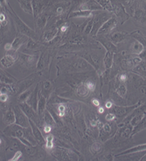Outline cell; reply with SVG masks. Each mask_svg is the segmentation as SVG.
Masks as SVG:
<instances>
[{
  "label": "cell",
  "instance_id": "obj_10",
  "mask_svg": "<svg viewBox=\"0 0 146 161\" xmlns=\"http://www.w3.org/2000/svg\"><path fill=\"white\" fill-rule=\"evenodd\" d=\"M18 60H19L22 64L24 65L26 68H32V67L37 64L39 57L36 56V55H30L19 53L18 54Z\"/></svg>",
  "mask_w": 146,
  "mask_h": 161
},
{
  "label": "cell",
  "instance_id": "obj_27",
  "mask_svg": "<svg viewBox=\"0 0 146 161\" xmlns=\"http://www.w3.org/2000/svg\"><path fill=\"white\" fill-rule=\"evenodd\" d=\"M16 78L13 76L10 75L9 74H8L7 72L4 71L3 70H2L0 68V81L2 83L4 84H10V85H13L14 83L16 82Z\"/></svg>",
  "mask_w": 146,
  "mask_h": 161
},
{
  "label": "cell",
  "instance_id": "obj_25",
  "mask_svg": "<svg viewBox=\"0 0 146 161\" xmlns=\"http://www.w3.org/2000/svg\"><path fill=\"white\" fill-rule=\"evenodd\" d=\"M144 50H145V47H144L143 45L141 43H139L138 41H137V40L132 43V44L129 47L130 53L132 54L135 55V56H139Z\"/></svg>",
  "mask_w": 146,
  "mask_h": 161
},
{
  "label": "cell",
  "instance_id": "obj_34",
  "mask_svg": "<svg viewBox=\"0 0 146 161\" xmlns=\"http://www.w3.org/2000/svg\"><path fill=\"white\" fill-rule=\"evenodd\" d=\"M130 36H132L134 39H135V40L142 43L144 46V47H146V37L139 30L134 31L133 33H131Z\"/></svg>",
  "mask_w": 146,
  "mask_h": 161
},
{
  "label": "cell",
  "instance_id": "obj_60",
  "mask_svg": "<svg viewBox=\"0 0 146 161\" xmlns=\"http://www.w3.org/2000/svg\"><path fill=\"white\" fill-rule=\"evenodd\" d=\"M142 60H145V61H146V56L145 57V58H142Z\"/></svg>",
  "mask_w": 146,
  "mask_h": 161
},
{
  "label": "cell",
  "instance_id": "obj_46",
  "mask_svg": "<svg viewBox=\"0 0 146 161\" xmlns=\"http://www.w3.org/2000/svg\"><path fill=\"white\" fill-rule=\"evenodd\" d=\"M121 2H122V4L125 7L131 8L132 5L133 4L134 0H121Z\"/></svg>",
  "mask_w": 146,
  "mask_h": 161
},
{
  "label": "cell",
  "instance_id": "obj_51",
  "mask_svg": "<svg viewBox=\"0 0 146 161\" xmlns=\"http://www.w3.org/2000/svg\"><path fill=\"white\" fill-rule=\"evenodd\" d=\"M51 130H52V126H50V125H45L44 126H43V131H44L46 133H49V132H51Z\"/></svg>",
  "mask_w": 146,
  "mask_h": 161
},
{
  "label": "cell",
  "instance_id": "obj_23",
  "mask_svg": "<svg viewBox=\"0 0 146 161\" xmlns=\"http://www.w3.org/2000/svg\"><path fill=\"white\" fill-rule=\"evenodd\" d=\"M99 36V38H97L98 41L103 45L104 47L107 50V51L113 52L114 53H117V46L115 44V43H112V42L110 40V39L105 38L101 36Z\"/></svg>",
  "mask_w": 146,
  "mask_h": 161
},
{
  "label": "cell",
  "instance_id": "obj_40",
  "mask_svg": "<svg viewBox=\"0 0 146 161\" xmlns=\"http://www.w3.org/2000/svg\"><path fill=\"white\" fill-rule=\"evenodd\" d=\"M45 140H46L45 146H46V149H48V150H52V149H53V147H54V143H53L54 137H53V136L51 135V134H49V135L46 136Z\"/></svg>",
  "mask_w": 146,
  "mask_h": 161
},
{
  "label": "cell",
  "instance_id": "obj_17",
  "mask_svg": "<svg viewBox=\"0 0 146 161\" xmlns=\"http://www.w3.org/2000/svg\"><path fill=\"white\" fill-rule=\"evenodd\" d=\"M30 127H31L32 132H33V136H34L35 139H36V140L37 141V143L41 144V145L42 144H44L45 142H46V140H45L42 132H40L38 125L31 119H30Z\"/></svg>",
  "mask_w": 146,
  "mask_h": 161
},
{
  "label": "cell",
  "instance_id": "obj_49",
  "mask_svg": "<svg viewBox=\"0 0 146 161\" xmlns=\"http://www.w3.org/2000/svg\"><path fill=\"white\" fill-rule=\"evenodd\" d=\"M118 79L119 80H120L122 83H125L126 80H127V79H128V76L126 75V74H121L120 76L118 77Z\"/></svg>",
  "mask_w": 146,
  "mask_h": 161
},
{
  "label": "cell",
  "instance_id": "obj_28",
  "mask_svg": "<svg viewBox=\"0 0 146 161\" xmlns=\"http://www.w3.org/2000/svg\"><path fill=\"white\" fill-rule=\"evenodd\" d=\"M114 54L115 53L111 51H107L105 55V58H104L103 63H104V67H105V70H108L111 69V68L112 67L114 63Z\"/></svg>",
  "mask_w": 146,
  "mask_h": 161
},
{
  "label": "cell",
  "instance_id": "obj_62",
  "mask_svg": "<svg viewBox=\"0 0 146 161\" xmlns=\"http://www.w3.org/2000/svg\"><path fill=\"white\" fill-rule=\"evenodd\" d=\"M1 93H2V92H1V91H0V95H1Z\"/></svg>",
  "mask_w": 146,
  "mask_h": 161
},
{
  "label": "cell",
  "instance_id": "obj_39",
  "mask_svg": "<svg viewBox=\"0 0 146 161\" xmlns=\"http://www.w3.org/2000/svg\"><path fill=\"white\" fill-rule=\"evenodd\" d=\"M32 92H33V91L30 89V88H28V89L25 90L24 92L19 94V97H18V102H19V103L26 102L28 98H29L30 95H31Z\"/></svg>",
  "mask_w": 146,
  "mask_h": 161
},
{
  "label": "cell",
  "instance_id": "obj_16",
  "mask_svg": "<svg viewBox=\"0 0 146 161\" xmlns=\"http://www.w3.org/2000/svg\"><path fill=\"white\" fill-rule=\"evenodd\" d=\"M128 36H130V34L128 33H127V32L116 31L111 33L110 36H109V39H110L112 43L116 45L117 43H120L122 42H123Z\"/></svg>",
  "mask_w": 146,
  "mask_h": 161
},
{
  "label": "cell",
  "instance_id": "obj_44",
  "mask_svg": "<svg viewBox=\"0 0 146 161\" xmlns=\"http://www.w3.org/2000/svg\"><path fill=\"white\" fill-rule=\"evenodd\" d=\"M85 85L88 87V88L90 92H94L95 90V88H96V84H95V81L91 80H88L85 81Z\"/></svg>",
  "mask_w": 146,
  "mask_h": 161
},
{
  "label": "cell",
  "instance_id": "obj_21",
  "mask_svg": "<svg viewBox=\"0 0 146 161\" xmlns=\"http://www.w3.org/2000/svg\"><path fill=\"white\" fill-rule=\"evenodd\" d=\"M93 12L88 10H74L69 13L68 16V19L71 18H92Z\"/></svg>",
  "mask_w": 146,
  "mask_h": 161
},
{
  "label": "cell",
  "instance_id": "obj_15",
  "mask_svg": "<svg viewBox=\"0 0 146 161\" xmlns=\"http://www.w3.org/2000/svg\"><path fill=\"white\" fill-rule=\"evenodd\" d=\"M59 26H51L49 29L46 30L43 33V35H42V40H43L44 43H50V41H52L56 36L59 33Z\"/></svg>",
  "mask_w": 146,
  "mask_h": 161
},
{
  "label": "cell",
  "instance_id": "obj_13",
  "mask_svg": "<svg viewBox=\"0 0 146 161\" xmlns=\"http://www.w3.org/2000/svg\"><path fill=\"white\" fill-rule=\"evenodd\" d=\"M50 17V15L46 11L43 12L40 14L36 16L35 17V26H36V30H43L46 27V24H47L48 19Z\"/></svg>",
  "mask_w": 146,
  "mask_h": 161
},
{
  "label": "cell",
  "instance_id": "obj_3",
  "mask_svg": "<svg viewBox=\"0 0 146 161\" xmlns=\"http://www.w3.org/2000/svg\"><path fill=\"white\" fill-rule=\"evenodd\" d=\"M38 78V74L34 73L30 75V76L26 77L24 79L20 80L17 83L16 85V87L15 88L16 89V92H17L18 94H20L21 92H24L25 90L28 89V88H30V87L35 83L36 79Z\"/></svg>",
  "mask_w": 146,
  "mask_h": 161
},
{
  "label": "cell",
  "instance_id": "obj_37",
  "mask_svg": "<svg viewBox=\"0 0 146 161\" xmlns=\"http://www.w3.org/2000/svg\"><path fill=\"white\" fill-rule=\"evenodd\" d=\"M145 129H146V115H145V117L142 119V121L138 124L136 126L134 127L133 131H132V136H133L135 134H137L138 132L145 130Z\"/></svg>",
  "mask_w": 146,
  "mask_h": 161
},
{
  "label": "cell",
  "instance_id": "obj_32",
  "mask_svg": "<svg viewBox=\"0 0 146 161\" xmlns=\"http://www.w3.org/2000/svg\"><path fill=\"white\" fill-rule=\"evenodd\" d=\"M146 150V143L144 144H140V145L135 146V147H132V148L128 149V150H126L123 151L121 153L117 154V156H121V155H125V154L131 153H135V152H140V151H145Z\"/></svg>",
  "mask_w": 146,
  "mask_h": 161
},
{
  "label": "cell",
  "instance_id": "obj_55",
  "mask_svg": "<svg viewBox=\"0 0 146 161\" xmlns=\"http://www.w3.org/2000/svg\"><path fill=\"white\" fill-rule=\"evenodd\" d=\"M92 104H93L95 106H98L100 105V102H99L98 99H97V98H94L93 100H92Z\"/></svg>",
  "mask_w": 146,
  "mask_h": 161
},
{
  "label": "cell",
  "instance_id": "obj_45",
  "mask_svg": "<svg viewBox=\"0 0 146 161\" xmlns=\"http://www.w3.org/2000/svg\"><path fill=\"white\" fill-rule=\"evenodd\" d=\"M22 156H23V153H22V151L21 150H17L16 152V153L14 154V156H13V157H12V158L10 159L9 160H11V161L18 160H19L20 157H21Z\"/></svg>",
  "mask_w": 146,
  "mask_h": 161
},
{
  "label": "cell",
  "instance_id": "obj_42",
  "mask_svg": "<svg viewBox=\"0 0 146 161\" xmlns=\"http://www.w3.org/2000/svg\"><path fill=\"white\" fill-rule=\"evenodd\" d=\"M101 149H102L101 144H100V142H95L92 144L91 149H90V150H91V152L93 153H97L100 152V151L101 150Z\"/></svg>",
  "mask_w": 146,
  "mask_h": 161
},
{
  "label": "cell",
  "instance_id": "obj_56",
  "mask_svg": "<svg viewBox=\"0 0 146 161\" xmlns=\"http://www.w3.org/2000/svg\"><path fill=\"white\" fill-rule=\"evenodd\" d=\"M98 112L99 113H103L104 112H105V109H104L103 107H98Z\"/></svg>",
  "mask_w": 146,
  "mask_h": 161
},
{
  "label": "cell",
  "instance_id": "obj_52",
  "mask_svg": "<svg viewBox=\"0 0 146 161\" xmlns=\"http://www.w3.org/2000/svg\"><path fill=\"white\" fill-rule=\"evenodd\" d=\"M4 48H5V50H6V51H9V50H13V46H12V43H6Z\"/></svg>",
  "mask_w": 146,
  "mask_h": 161
},
{
  "label": "cell",
  "instance_id": "obj_8",
  "mask_svg": "<svg viewBox=\"0 0 146 161\" xmlns=\"http://www.w3.org/2000/svg\"><path fill=\"white\" fill-rule=\"evenodd\" d=\"M113 14L116 17L118 24H122L129 19V14L125 10V8L122 4L113 5Z\"/></svg>",
  "mask_w": 146,
  "mask_h": 161
},
{
  "label": "cell",
  "instance_id": "obj_38",
  "mask_svg": "<svg viewBox=\"0 0 146 161\" xmlns=\"http://www.w3.org/2000/svg\"><path fill=\"white\" fill-rule=\"evenodd\" d=\"M127 86L125 85V83H122L117 87L115 92L119 97H121L122 98H124L127 95Z\"/></svg>",
  "mask_w": 146,
  "mask_h": 161
},
{
  "label": "cell",
  "instance_id": "obj_24",
  "mask_svg": "<svg viewBox=\"0 0 146 161\" xmlns=\"http://www.w3.org/2000/svg\"><path fill=\"white\" fill-rule=\"evenodd\" d=\"M131 71L135 73V75H138V76L142 77V78L146 79V61L145 60H142V62H141L140 64H138L136 67L132 68V69L131 70Z\"/></svg>",
  "mask_w": 146,
  "mask_h": 161
},
{
  "label": "cell",
  "instance_id": "obj_31",
  "mask_svg": "<svg viewBox=\"0 0 146 161\" xmlns=\"http://www.w3.org/2000/svg\"><path fill=\"white\" fill-rule=\"evenodd\" d=\"M89 93H90V91L85 85V82H80L76 88V94L79 97L85 98V97L88 96Z\"/></svg>",
  "mask_w": 146,
  "mask_h": 161
},
{
  "label": "cell",
  "instance_id": "obj_59",
  "mask_svg": "<svg viewBox=\"0 0 146 161\" xmlns=\"http://www.w3.org/2000/svg\"><path fill=\"white\" fill-rule=\"evenodd\" d=\"M3 142H4V141H3V139H2L1 137H0V147H1V146L3 145Z\"/></svg>",
  "mask_w": 146,
  "mask_h": 161
},
{
  "label": "cell",
  "instance_id": "obj_9",
  "mask_svg": "<svg viewBox=\"0 0 146 161\" xmlns=\"http://www.w3.org/2000/svg\"><path fill=\"white\" fill-rule=\"evenodd\" d=\"M19 107L23 112L26 114V116L29 118V119H31L32 121L35 122L36 125L40 124V118L38 115L37 112L36 110L33 109L31 106H30L26 102H23V103H19Z\"/></svg>",
  "mask_w": 146,
  "mask_h": 161
},
{
  "label": "cell",
  "instance_id": "obj_58",
  "mask_svg": "<svg viewBox=\"0 0 146 161\" xmlns=\"http://www.w3.org/2000/svg\"><path fill=\"white\" fill-rule=\"evenodd\" d=\"M73 2H75V3H82V2L83 1H84V0H73ZM80 3H79V4H80Z\"/></svg>",
  "mask_w": 146,
  "mask_h": 161
},
{
  "label": "cell",
  "instance_id": "obj_53",
  "mask_svg": "<svg viewBox=\"0 0 146 161\" xmlns=\"http://www.w3.org/2000/svg\"><path fill=\"white\" fill-rule=\"evenodd\" d=\"M140 92H142L143 95H146V83L144 84V85H142V86L140 87Z\"/></svg>",
  "mask_w": 146,
  "mask_h": 161
},
{
  "label": "cell",
  "instance_id": "obj_12",
  "mask_svg": "<svg viewBox=\"0 0 146 161\" xmlns=\"http://www.w3.org/2000/svg\"><path fill=\"white\" fill-rule=\"evenodd\" d=\"M50 6H53V13L54 14L55 16H57V17H60L63 15H64L66 13V12L68 11L69 6H70V3L68 1H60V3H55L54 6H53V4Z\"/></svg>",
  "mask_w": 146,
  "mask_h": 161
},
{
  "label": "cell",
  "instance_id": "obj_48",
  "mask_svg": "<svg viewBox=\"0 0 146 161\" xmlns=\"http://www.w3.org/2000/svg\"><path fill=\"white\" fill-rule=\"evenodd\" d=\"M102 130H104V132H110L111 131V127L109 125L108 123H105L102 124Z\"/></svg>",
  "mask_w": 146,
  "mask_h": 161
},
{
  "label": "cell",
  "instance_id": "obj_50",
  "mask_svg": "<svg viewBox=\"0 0 146 161\" xmlns=\"http://www.w3.org/2000/svg\"><path fill=\"white\" fill-rule=\"evenodd\" d=\"M9 99V95L6 93H1L0 95V102H6Z\"/></svg>",
  "mask_w": 146,
  "mask_h": 161
},
{
  "label": "cell",
  "instance_id": "obj_7",
  "mask_svg": "<svg viewBox=\"0 0 146 161\" xmlns=\"http://www.w3.org/2000/svg\"><path fill=\"white\" fill-rule=\"evenodd\" d=\"M13 111H14L15 116H16V122L15 123L16 125H20L24 128H28L30 127V119L26 114L23 112L19 105H16L13 108Z\"/></svg>",
  "mask_w": 146,
  "mask_h": 161
},
{
  "label": "cell",
  "instance_id": "obj_1",
  "mask_svg": "<svg viewBox=\"0 0 146 161\" xmlns=\"http://www.w3.org/2000/svg\"><path fill=\"white\" fill-rule=\"evenodd\" d=\"M6 10L8 14L13 18V21H14L15 24H16V28H17V30L19 33H23V34L26 35L27 36H29L31 39L37 40H38V35L36 33V32H35L34 30H32L31 28L29 27L23 21L19 18V16H18L16 13V12L13 10V8L10 6V5L8 3L7 6L6 7Z\"/></svg>",
  "mask_w": 146,
  "mask_h": 161
},
{
  "label": "cell",
  "instance_id": "obj_41",
  "mask_svg": "<svg viewBox=\"0 0 146 161\" xmlns=\"http://www.w3.org/2000/svg\"><path fill=\"white\" fill-rule=\"evenodd\" d=\"M93 23H94V19L93 17L90 18V19L88 20L86 23V25L84 26V33L85 35H90L91 33L92 28H93Z\"/></svg>",
  "mask_w": 146,
  "mask_h": 161
},
{
  "label": "cell",
  "instance_id": "obj_47",
  "mask_svg": "<svg viewBox=\"0 0 146 161\" xmlns=\"http://www.w3.org/2000/svg\"><path fill=\"white\" fill-rule=\"evenodd\" d=\"M105 119L108 122H111V121H113L116 119V115H115V114L114 112H109V113H107L106 115Z\"/></svg>",
  "mask_w": 146,
  "mask_h": 161
},
{
  "label": "cell",
  "instance_id": "obj_35",
  "mask_svg": "<svg viewBox=\"0 0 146 161\" xmlns=\"http://www.w3.org/2000/svg\"><path fill=\"white\" fill-rule=\"evenodd\" d=\"M42 118L43 119V121H44L46 125H50V126H53V125H55V123H56L53 115H51V113H50L48 110H45Z\"/></svg>",
  "mask_w": 146,
  "mask_h": 161
},
{
  "label": "cell",
  "instance_id": "obj_43",
  "mask_svg": "<svg viewBox=\"0 0 146 161\" xmlns=\"http://www.w3.org/2000/svg\"><path fill=\"white\" fill-rule=\"evenodd\" d=\"M57 111H58V116L60 117V118H62V117H63L65 115V114H66V107H65L64 105H63V104H60V105H58L57 106Z\"/></svg>",
  "mask_w": 146,
  "mask_h": 161
},
{
  "label": "cell",
  "instance_id": "obj_29",
  "mask_svg": "<svg viewBox=\"0 0 146 161\" xmlns=\"http://www.w3.org/2000/svg\"><path fill=\"white\" fill-rule=\"evenodd\" d=\"M52 89H53V85L52 83L49 80H44L42 82V87H41V93L43 96L46 97V98H49L50 95L51 94Z\"/></svg>",
  "mask_w": 146,
  "mask_h": 161
},
{
  "label": "cell",
  "instance_id": "obj_33",
  "mask_svg": "<svg viewBox=\"0 0 146 161\" xmlns=\"http://www.w3.org/2000/svg\"><path fill=\"white\" fill-rule=\"evenodd\" d=\"M40 49V43H38L36 42V40L31 39V38H30V40H28L27 43H26V46H25V50H30V51H36V50H38Z\"/></svg>",
  "mask_w": 146,
  "mask_h": 161
},
{
  "label": "cell",
  "instance_id": "obj_14",
  "mask_svg": "<svg viewBox=\"0 0 146 161\" xmlns=\"http://www.w3.org/2000/svg\"><path fill=\"white\" fill-rule=\"evenodd\" d=\"M29 40H30L29 36H27L25 34H23V33H18L17 34H16V37H15L14 40H13V43H12L13 51L14 52L17 51V50H19L22 46L26 44Z\"/></svg>",
  "mask_w": 146,
  "mask_h": 161
},
{
  "label": "cell",
  "instance_id": "obj_2",
  "mask_svg": "<svg viewBox=\"0 0 146 161\" xmlns=\"http://www.w3.org/2000/svg\"><path fill=\"white\" fill-rule=\"evenodd\" d=\"M113 16V13L106 11V10H100V11L93 12V28H92L91 33L90 35L93 36H96L97 31L100 28V26L107 21V19H110Z\"/></svg>",
  "mask_w": 146,
  "mask_h": 161
},
{
  "label": "cell",
  "instance_id": "obj_20",
  "mask_svg": "<svg viewBox=\"0 0 146 161\" xmlns=\"http://www.w3.org/2000/svg\"><path fill=\"white\" fill-rule=\"evenodd\" d=\"M142 59L140 58V56L132 57V58H127V59L122 60V66L127 69L132 70L135 67H136L138 64L142 62Z\"/></svg>",
  "mask_w": 146,
  "mask_h": 161
},
{
  "label": "cell",
  "instance_id": "obj_61",
  "mask_svg": "<svg viewBox=\"0 0 146 161\" xmlns=\"http://www.w3.org/2000/svg\"><path fill=\"white\" fill-rule=\"evenodd\" d=\"M1 37V36H0ZM0 44H1V38H0Z\"/></svg>",
  "mask_w": 146,
  "mask_h": 161
},
{
  "label": "cell",
  "instance_id": "obj_6",
  "mask_svg": "<svg viewBox=\"0 0 146 161\" xmlns=\"http://www.w3.org/2000/svg\"><path fill=\"white\" fill-rule=\"evenodd\" d=\"M142 104V102L139 101L138 103L135 105H130V106H120V105H115L113 107V112L115 114L116 117H125L127 116L130 113H132L135 108H138L139 105H141Z\"/></svg>",
  "mask_w": 146,
  "mask_h": 161
},
{
  "label": "cell",
  "instance_id": "obj_57",
  "mask_svg": "<svg viewBox=\"0 0 146 161\" xmlns=\"http://www.w3.org/2000/svg\"><path fill=\"white\" fill-rule=\"evenodd\" d=\"M140 161H146V153H145V154H144L143 157H142V158H141Z\"/></svg>",
  "mask_w": 146,
  "mask_h": 161
},
{
  "label": "cell",
  "instance_id": "obj_54",
  "mask_svg": "<svg viewBox=\"0 0 146 161\" xmlns=\"http://www.w3.org/2000/svg\"><path fill=\"white\" fill-rule=\"evenodd\" d=\"M105 107H106L107 108H111L113 107V102H111V101H107V102L105 103Z\"/></svg>",
  "mask_w": 146,
  "mask_h": 161
},
{
  "label": "cell",
  "instance_id": "obj_36",
  "mask_svg": "<svg viewBox=\"0 0 146 161\" xmlns=\"http://www.w3.org/2000/svg\"><path fill=\"white\" fill-rule=\"evenodd\" d=\"M95 1L103 8L104 10L111 12V13L113 12V4L111 0H95Z\"/></svg>",
  "mask_w": 146,
  "mask_h": 161
},
{
  "label": "cell",
  "instance_id": "obj_18",
  "mask_svg": "<svg viewBox=\"0 0 146 161\" xmlns=\"http://www.w3.org/2000/svg\"><path fill=\"white\" fill-rule=\"evenodd\" d=\"M40 91V84H37L34 90L32 92L31 95H30L29 98L26 101V103L31 106L34 110L37 109V103H38V92Z\"/></svg>",
  "mask_w": 146,
  "mask_h": 161
},
{
  "label": "cell",
  "instance_id": "obj_11",
  "mask_svg": "<svg viewBox=\"0 0 146 161\" xmlns=\"http://www.w3.org/2000/svg\"><path fill=\"white\" fill-rule=\"evenodd\" d=\"M76 10H88V11L95 12L104 9L95 0H84L78 5Z\"/></svg>",
  "mask_w": 146,
  "mask_h": 161
},
{
  "label": "cell",
  "instance_id": "obj_4",
  "mask_svg": "<svg viewBox=\"0 0 146 161\" xmlns=\"http://www.w3.org/2000/svg\"><path fill=\"white\" fill-rule=\"evenodd\" d=\"M118 25V22L115 16H111L110 19H108L100 26V28L97 31V36H103V35H106L110 33L112 30H114L117 27Z\"/></svg>",
  "mask_w": 146,
  "mask_h": 161
},
{
  "label": "cell",
  "instance_id": "obj_19",
  "mask_svg": "<svg viewBox=\"0 0 146 161\" xmlns=\"http://www.w3.org/2000/svg\"><path fill=\"white\" fill-rule=\"evenodd\" d=\"M18 60V54L13 53V54H6L2 58L1 64L3 65V68H9L13 66L15 64V62Z\"/></svg>",
  "mask_w": 146,
  "mask_h": 161
},
{
  "label": "cell",
  "instance_id": "obj_5",
  "mask_svg": "<svg viewBox=\"0 0 146 161\" xmlns=\"http://www.w3.org/2000/svg\"><path fill=\"white\" fill-rule=\"evenodd\" d=\"M53 4L52 0H32V7L34 18Z\"/></svg>",
  "mask_w": 146,
  "mask_h": 161
},
{
  "label": "cell",
  "instance_id": "obj_22",
  "mask_svg": "<svg viewBox=\"0 0 146 161\" xmlns=\"http://www.w3.org/2000/svg\"><path fill=\"white\" fill-rule=\"evenodd\" d=\"M46 98L42 95L40 90L38 92V103H37V112L38 115H39L40 118L41 119L43 116V113H44L45 110H46Z\"/></svg>",
  "mask_w": 146,
  "mask_h": 161
},
{
  "label": "cell",
  "instance_id": "obj_26",
  "mask_svg": "<svg viewBox=\"0 0 146 161\" xmlns=\"http://www.w3.org/2000/svg\"><path fill=\"white\" fill-rule=\"evenodd\" d=\"M3 120V122L7 125L15 124V122H16V116H15L14 111H13V108H10V109L6 111V112H4Z\"/></svg>",
  "mask_w": 146,
  "mask_h": 161
},
{
  "label": "cell",
  "instance_id": "obj_30",
  "mask_svg": "<svg viewBox=\"0 0 146 161\" xmlns=\"http://www.w3.org/2000/svg\"><path fill=\"white\" fill-rule=\"evenodd\" d=\"M19 3L21 9L30 15H33V7H32V0H17Z\"/></svg>",
  "mask_w": 146,
  "mask_h": 161
}]
</instances>
